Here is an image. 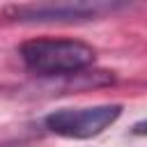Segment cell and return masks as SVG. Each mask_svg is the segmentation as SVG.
<instances>
[{
	"label": "cell",
	"mask_w": 147,
	"mask_h": 147,
	"mask_svg": "<svg viewBox=\"0 0 147 147\" xmlns=\"http://www.w3.org/2000/svg\"><path fill=\"white\" fill-rule=\"evenodd\" d=\"M21 60L32 74L39 76H62V74H76L87 69L96 51L78 39H51V37H39V39H28L18 48Z\"/></svg>",
	"instance_id": "1"
},
{
	"label": "cell",
	"mask_w": 147,
	"mask_h": 147,
	"mask_svg": "<svg viewBox=\"0 0 147 147\" xmlns=\"http://www.w3.org/2000/svg\"><path fill=\"white\" fill-rule=\"evenodd\" d=\"M122 115L119 103H101V106H85V108H60L46 117V129L62 138H94L106 131L110 124L117 122Z\"/></svg>",
	"instance_id": "2"
},
{
	"label": "cell",
	"mask_w": 147,
	"mask_h": 147,
	"mask_svg": "<svg viewBox=\"0 0 147 147\" xmlns=\"http://www.w3.org/2000/svg\"><path fill=\"white\" fill-rule=\"evenodd\" d=\"M113 7V2H32L11 5L5 9V14L21 23H71L96 18Z\"/></svg>",
	"instance_id": "3"
}]
</instances>
